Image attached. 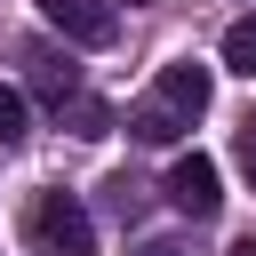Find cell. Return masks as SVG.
Wrapping results in <instances>:
<instances>
[{"instance_id": "5", "label": "cell", "mask_w": 256, "mask_h": 256, "mask_svg": "<svg viewBox=\"0 0 256 256\" xmlns=\"http://www.w3.org/2000/svg\"><path fill=\"white\" fill-rule=\"evenodd\" d=\"M208 88H216V80H208V64H192V56H184V64H160L152 104H160L168 120H184V128H192V120L208 112Z\"/></svg>"}, {"instance_id": "8", "label": "cell", "mask_w": 256, "mask_h": 256, "mask_svg": "<svg viewBox=\"0 0 256 256\" xmlns=\"http://www.w3.org/2000/svg\"><path fill=\"white\" fill-rule=\"evenodd\" d=\"M24 136H32V104H24V88H8V80H0V152H8V144H24Z\"/></svg>"}, {"instance_id": "10", "label": "cell", "mask_w": 256, "mask_h": 256, "mask_svg": "<svg viewBox=\"0 0 256 256\" xmlns=\"http://www.w3.org/2000/svg\"><path fill=\"white\" fill-rule=\"evenodd\" d=\"M232 160H240V176L256 184V112H248V120H240V136H232Z\"/></svg>"}, {"instance_id": "9", "label": "cell", "mask_w": 256, "mask_h": 256, "mask_svg": "<svg viewBox=\"0 0 256 256\" xmlns=\"http://www.w3.org/2000/svg\"><path fill=\"white\" fill-rule=\"evenodd\" d=\"M64 120H72V136H112V104H96V96H72Z\"/></svg>"}, {"instance_id": "4", "label": "cell", "mask_w": 256, "mask_h": 256, "mask_svg": "<svg viewBox=\"0 0 256 256\" xmlns=\"http://www.w3.org/2000/svg\"><path fill=\"white\" fill-rule=\"evenodd\" d=\"M24 80H32V96H40L48 112H64V104L80 96V64H72V48H48V40L24 48Z\"/></svg>"}, {"instance_id": "11", "label": "cell", "mask_w": 256, "mask_h": 256, "mask_svg": "<svg viewBox=\"0 0 256 256\" xmlns=\"http://www.w3.org/2000/svg\"><path fill=\"white\" fill-rule=\"evenodd\" d=\"M136 256H184V240H144Z\"/></svg>"}, {"instance_id": "12", "label": "cell", "mask_w": 256, "mask_h": 256, "mask_svg": "<svg viewBox=\"0 0 256 256\" xmlns=\"http://www.w3.org/2000/svg\"><path fill=\"white\" fill-rule=\"evenodd\" d=\"M232 256H256V240H240V248H232Z\"/></svg>"}, {"instance_id": "3", "label": "cell", "mask_w": 256, "mask_h": 256, "mask_svg": "<svg viewBox=\"0 0 256 256\" xmlns=\"http://www.w3.org/2000/svg\"><path fill=\"white\" fill-rule=\"evenodd\" d=\"M48 32H64V48H104L120 32V8L112 0H40Z\"/></svg>"}, {"instance_id": "2", "label": "cell", "mask_w": 256, "mask_h": 256, "mask_svg": "<svg viewBox=\"0 0 256 256\" xmlns=\"http://www.w3.org/2000/svg\"><path fill=\"white\" fill-rule=\"evenodd\" d=\"M160 192H168V208H176V216H192V224L224 208V192H216V160H208V152H176Z\"/></svg>"}, {"instance_id": "6", "label": "cell", "mask_w": 256, "mask_h": 256, "mask_svg": "<svg viewBox=\"0 0 256 256\" xmlns=\"http://www.w3.org/2000/svg\"><path fill=\"white\" fill-rule=\"evenodd\" d=\"M224 72L256 80V16H232V24H224Z\"/></svg>"}, {"instance_id": "1", "label": "cell", "mask_w": 256, "mask_h": 256, "mask_svg": "<svg viewBox=\"0 0 256 256\" xmlns=\"http://www.w3.org/2000/svg\"><path fill=\"white\" fill-rule=\"evenodd\" d=\"M24 240H32V256H96V224L72 192H32Z\"/></svg>"}, {"instance_id": "7", "label": "cell", "mask_w": 256, "mask_h": 256, "mask_svg": "<svg viewBox=\"0 0 256 256\" xmlns=\"http://www.w3.org/2000/svg\"><path fill=\"white\" fill-rule=\"evenodd\" d=\"M128 136H144V144H176V136H184V120H168V112L144 96V104L128 112Z\"/></svg>"}]
</instances>
